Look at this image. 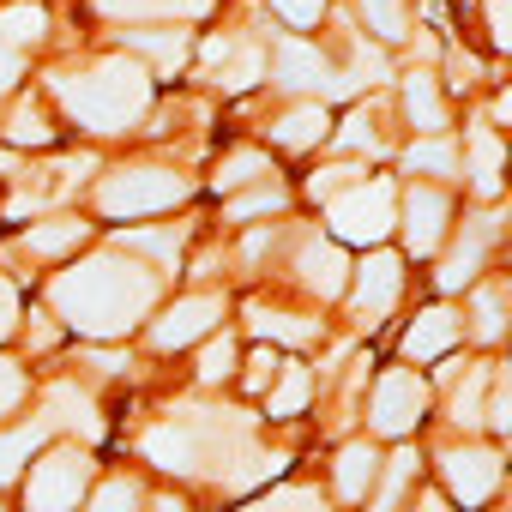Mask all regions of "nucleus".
<instances>
[{
	"mask_svg": "<svg viewBox=\"0 0 512 512\" xmlns=\"http://www.w3.org/2000/svg\"><path fill=\"white\" fill-rule=\"evenodd\" d=\"M151 302H157V278L133 260H115V253L55 278V308L85 338H121L127 326H139V314Z\"/></svg>",
	"mask_w": 512,
	"mask_h": 512,
	"instance_id": "f257e3e1",
	"label": "nucleus"
},
{
	"mask_svg": "<svg viewBox=\"0 0 512 512\" xmlns=\"http://www.w3.org/2000/svg\"><path fill=\"white\" fill-rule=\"evenodd\" d=\"M55 91H61V103H67V115L79 127H91V133H127L145 115V103H151V73L139 61L115 55V61L85 67V73H67Z\"/></svg>",
	"mask_w": 512,
	"mask_h": 512,
	"instance_id": "f03ea898",
	"label": "nucleus"
},
{
	"mask_svg": "<svg viewBox=\"0 0 512 512\" xmlns=\"http://www.w3.org/2000/svg\"><path fill=\"white\" fill-rule=\"evenodd\" d=\"M181 199H187V181L175 169H121L97 193L109 217H151V211H175Z\"/></svg>",
	"mask_w": 512,
	"mask_h": 512,
	"instance_id": "7ed1b4c3",
	"label": "nucleus"
},
{
	"mask_svg": "<svg viewBox=\"0 0 512 512\" xmlns=\"http://www.w3.org/2000/svg\"><path fill=\"white\" fill-rule=\"evenodd\" d=\"M85 482H91V458H85L79 446H61V452H49V458L31 470L25 506H31V512H73L79 494H85Z\"/></svg>",
	"mask_w": 512,
	"mask_h": 512,
	"instance_id": "20e7f679",
	"label": "nucleus"
},
{
	"mask_svg": "<svg viewBox=\"0 0 512 512\" xmlns=\"http://www.w3.org/2000/svg\"><path fill=\"white\" fill-rule=\"evenodd\" d=\"M332 229L344 241H380L392 229V181H356L344 199H332Z\"/></svg>",
	"mask_w": 512,
	"mask_h": 512,
	"instance_id": "39448f33",
	"label": "nucleus"
},
{
	"mask_svg": "<svg viewBox=\"0 0 512 512\" xmlns=\"http://www.w3.org/2000/svg\"><path fill=\"white\" fill-rule=\"evenodd\" d=\"M416 422H422V380L404 374V368L380 374V386H374V428L380 434H410Z\"/></svg>",
	"mask_w": 512,
	"mask_h": 512,
	"instance_id": "423d86ee",
	"label": "nucleus"
},
{
	"mask_svg": "<svg viewBox=\"0 0 512 512\" xmlns=\"http://www.w3.org/2000/svg\"><path fill=\"white\" fill-rule=\"evenodd\" d=\"M446 482L464 506H482L494 488H500V452L488 446H464V452H446Z\"/></svg>",
	"mask_w": 512,
	"mask_h": 512,
	"instance_id": "0eeeda50",
	"label": "nucleus"
},
{
	"mask_svg": "<svg viewBox=\"0 0 512 512\" xmlns=\"http://www.w3.org/2000/svg\"><path fill=\"white\" fill-rule=\"evenodd\" d=\"M398 290H404V266L392 260V253H374V260L362 266V278H356V314H362V326H374L380 314H392Z\"/></svg>",
	"mask_w": 512,
	"mask_h": 512,
	"instance_id": "6e6552de",
	"label": "nucleus"
},
{
	"mask_svg": "<svg viewBox=\"0 0 512 512\" xmlns=\"http://www.w3.org/2000/svg\"><path fill=\"white\" fill-rule=\"evenodd\" d=\"M278 85H290V91H350L338 73H332V61L320 55V49H308V43H284L278 49Z\"/></svg>",
	"mask_w": 512,
	"mask_h": 512,
	"instance_id": "1a4fd4ad",
	"label": "nucleus"
},
{
	"mask_svg": "<svg viewBox=\"0 0 512 512\" xmlns=\"http://www.w3.org/2000/svg\"><path fill=\"white\" fill-rule=\"evenodd\" d=\"M217 320H223V302H217V296H187V302H175V308L157 320V350H181V344L205 338Z\"/></svg>",
	"mask_w": 512,
	"mask_h": 512,
	"instance_id": "9d476101",
	"label": "nucleus"
},
{
	"mask_svg": "<svg viewBox=\"0 0 512 512\" xmlns=\"http://www.w3.org/2000/svg\"><path fill=\"white\" fill-rule=\"evenodd\" d=\"M446 193L440 187H416L410 199H404V235H410V253H434L440 247V235H446Z\"/></svg>",
	"mask_w": 512,
	"mask_h": 512,
	"instance_id": "9b49d317",
	"label": "nucleus"
},
{
	"mask_svg": "<svg viewBox=\"0 0 512 512\" xmlns=\"http://www.w3.org/2000/svg\"><path fill=\"white\" fill-rule=\"evenodd\" d=\"M458 338H464V320H458L452 308H428V314H416V326L404 332V356H410V362H434V356H446Z\"/></svg>",
	"mask_w": 512,
	"mask_h": 512,
	"instance_id": "f8f14e48",
	"label": "nucleus"
},
{
	"mask_svg": "<svg viewBox=\"0 0 512 512\" xmlns=\"http://www.w3.org/2000/svg\"><path fill=\"white\" fill-rule=\"evenodd\" d=\"M494 229H500V217H476V223L464 229V241L452 247V260H446V272H440V290H458V284L476 278V266H482V253H488Z\"/></svg>",
	"mask_w": 512,
	"mask_h": 512,
	"instance_id": "ddd939ff",
	"label": "nucleus"
},
{
	"mask_svg": "<svg viewBox=\"0 0 512 512\" xmlns=\"http://www.w3.org/2000/svg\"><path fill=\"white\" fill-rule=\"evenodd\" d=\"M296 266H302V284L308 290H320V296H338L344 290V253L332 241H308Z\"/></svg>",
	"mask_w": 512,
	"mask_h": 512,
	"instance_id": "4468645a",
	"label": "nucleus"
},
{
	"mask_svg": "<svg viewBox=\"0 0 512 512\" xmlns=\"http://www.w3.org/2000/svg\"><path fill=\"white\" fill-rule=\"evenodd\" d=\"M500 163H506L500 133H494V127H476V133H470V181H476V193H482V199H494V193H500Z\"/></svg>",
	"mask_w": 512,
	"mask_h": 512,
	"instance_id": "2eb2a0df",
	"label": "nucleus"
},
{
	"mask_svg": "<svg viewBox=\"0 0 512 512\" xmlns=\"http://www.w3.org/2000/svg\"><path fill=\"white\" fill-rule=\"evenodd\" d=\"M109 19H199L211 0H97Z\"/></svg>",
	"mask_w": 512,
	"mask_h": 512,
	"instance_id": "dca6fc26",
	"label": "nucleus"
},
{
	"mask_svg": "<svg viewBox=\"0 0 512 512\" xmlns=\"http://www.w3.org/2000/svg\"><path fill=\"white\" fill-rule=\"evenodd\" d=\"M272 133H278V145H290V151H308V145H320V139L332 133V115H326L320 103H302V109H290V115H284Z\"/></svg>",
	"mask_w": 512,
	"mask_h": 512,
	"instance_id": "f3484780",
	"label": "nucleus"
},
{
	"mask_svg": "<svg viewBox=\"0 0 512 512\" xmlns=\"http://www.w3.org/2000/svg\"><path fill=\"white\" fill-rule=\"evenodd\" d=\"M374 470H380V458H374L368 440L344 446V452H338V494H344V500H362V494L374 488Z\"/></svg>",
	"mask_w": 512,
	"mask_h": 512,
	"instance_id": "a211bd4d",
	"label": "nucleus"
},
{
	"mask_svg": "<svg viewBox=\"0 0 512 512\" xmlns=\"http://www.w3.org/2000/svg\"><path fill=\"white\" fill-rule=\"evenodd\" d=\"M127 49L133 55H151L157 73H175L187 61V31H127Z\"/></svg>",
	"mask_w": 512,
	"mask_h": 512,
	"instance_id": "6ab92c4d",
	"label": "nucleus"
},
{
	"mask_svg": "<svg viewBox=\"0 0 512 512\" xmlns=\"http://www.w3.org/2000/svg\"><path fill=\"white\" fill-rule=\"evenodd\" d=\"M404 109H410V121H416L422 133H440V127H446V103H440V91H434L428 73H410V85H404Z\"/></svg>",
	"mask_w": 512,
	"mask_h": 512,
	"instance_id": "aec40b11",
	"label": "nucleus"
},
{
	"mask_svg": "<svg viewBox=\"0 0 512 512\" xmlns=\"http://www.w3.org/2000/svg\"><path fill=\"white\" fill-rule=\"evenodd\" d=\"M79 241H85V223H79V217H49V223H31V235H25V247L43 253V260H49V253L79 247Z\"/></svg>",
	"mask_w": 512,
	"mask_h": 512,
	"instance_id": "412c9836",
	"label": "nucleus"
},
{
	"mask_svg": "<svg viewBox=\"0 0 512 512\" xmlns=\"http://www.w3.org/2000/svg\"><path fill=\"white\" fill-rule=\"evenodd\" d=\"M43 31H49V19H43V7H7V13H0V43H7V49H25V43H43Z\"/></svg>",
	"mask_w": 512,
	"mask_h": 512,
	"instance_id": "4be33fe9",
	"label": "nucleus"
},
{
	"mask_svg": "<svg viewBox=\"0 0 512 512\" xmlns=\"http://www.w3.org/2000/svg\"><path fill=\"white\" fill-rule=\"evenodd\" d=\"M260 175H272V157H266V151H229V157H223V169H217V187H223V193H235V187L260 181Z\"/></svg>",
	"mask_w": 512,
	"mask_h": 512,
	"instance_id": "5701e85b",
	"label": "nucleus"
},
{
	"mask_svg": "<svg viewBox=\"0 0 512 512\" xmlns=\"http://www.w3.org/2000/svg\"><path fill=\"white\" fill-rule=\"evenodd\" d=\"M356 7H362L368 31H374V37H386V43H398V37L410 31V19H404V0H356Z\"/></svg>",
	"mask_w": 512,
	"mask_h": 512,
	"instance_id": "b1692460",
	"label": "nucleus"
},
{
	"mask_svg": "<svg viewBox=\"0 0 512 512\" xmlns=\"http://www.w3.org/2000/svg\"><path fill=\"white\" fill-rule=\"evenodd\" d=\"M37 440H43V422L37 428H19V434H0V482L19 476V464L37 452Z\"/></svg>",
	"mask_w": 512,
	"mask_h": 512,
	"instance_id": "393cba45",
	"label": "nucleus"
},
{
	"mask_svg": "<svg viewBox=\"0 0 512 512\" xmlns=\"http://www.w3.org/2000/svg\"><path fill=\"white\" fill-rule=\"evenodd\" d=\"M488 380H494V368H470V380L458 386V398H452V416H458L464 428H476V422H482V392H488Z\"/></svg>",
	"mask_w": 512,
	"mask_h": 512,
	"instance_id": "a878e982",
	"label": "nucleus"
},
{
	"mask_svg": "<svg viewBox=\"0 0 512 512\" xmlns=\"http://www.w3.org/2000/svg\"><path fill=\"white\" fill-rule=\"evenodd\" d=\"M55 410H61V422H67V428H79L85 440H97V434H103V422H97L91 398H79L73 386H61V392H55Z\"/></svg>",
	"mask_w": 512,
	"mask_h": 512,
	"instance_id": "bb28decb",
	"label": "nucleus"
},
{
	"mask_svg": "<svg viewBox=\"0 0 512 512\" xmlns=\"http://www.w3.org/2000/svg\"><path fill=\"white\" fill-rule=\"evenodd\" d=\"M410 169H422V175H452V169H458V151H452L446 139L410 145Z\"/></svg>",
	"mask_w": 512,
	"mask_h": 512,
	"instance_id": "cd10ccee",
	"label": "nucleus"
},
{
	"mask_svg": "<svg viewBox=\"0 0 512 512\" xmlns=\"http://www.w3.org/2000/svg\"><path fill=\"white\" fill-rule=\"evenodd\" d=\"M308 392H314L308 368H284V386L272 392V416H290V410H302V404H308Z\"/></svg>",
	"mask_w": 512,
	"mask_h": 512,
	"instance_id": "c85d7f7f",
	"label": "nucleus"
},
{
	"mask_svg": "<svg viewBox=\"0 0 512 512\" xmlns=\"http://www.w3.org/2000/svg\"><path fill=\"white\" fill-rule=\"evenodd\" d=\"M7 139H13V145H49V139H55V127L43 121V109H31V103H25V109L13 115V127H7Z\"/></svg>",
	"mask_w": 512,
	"mask_h": 512,
	"instance_id": "c756f323",
	"label": "nucleus"
},
{
	"mask_svg": "<svg viewBox=\"0 0 512 512\" xmlns=\"http://www.w3.org/2000/svg\"><path fill=\"white\" fill-rule=\"evenodd\" d=\"M25 392H31L25 368H19V362H0V416H13V410L25 404Z\"/></svg>",
	"mask_w": 512,
	"mask_h": 512,
	"instance_id": "7c9ffc66",
	"label": "nucleus"
},
{
	"mask_svg": "<svg viewBox=\"0 0 512 512\" xmlns=\"http://www.w3.org/2000/svg\"><path fill=\"white\" fill-rule=\"evenodd\" d=\"M253 326H260L266 338H290V344H308V338H314V326H308V320H296V314H260Z\"/></svg>",
	"mask_w": 512,
	"mask_h": 512,
	"instance_id": "2f4dec72",
	"label": "nucleus"
},
{
	"mask_svg": "<svg viewBox=\"0 0 512 512\" xmlns=\"http://www.w3.org/2000/svg\"><path fill=\"white\" fill-rule=\"evenodd\" d=\"M278 205H284V193H278V181H266V187H253L247 199H235V205H229V217L241 223V217H260V211H278Z\"/></svg>",
	"mask_w": 512,
	"mask_h": 512,
	"instance_id": "473e14b6",
	"label": "nucleus"
},
{
	"mask_svg": "<svg viewBox=\"0 0 512 512\" xmlns=\"http://www.w3.org/2000/svg\"><path fill=\"white\" fill-rule=\"evenodd\" d=\"M127 247H133V253H157V260H169V266H175L181 235H169V229H151V235H145V229H139V235H127Z\"/></svg>",
	"mask_w": 512,
	"mask_h": 512,
	"instance_id": "72a5a7b5",
	"label": "nucleus"
},
{
	"mask_svg": "<svg viewBox=\"0 0 512 512\" xmlns=\"http://www.w3.org/2000/svg\"><path fill=\"white\" fill-rule=\"evenodd\" d=\"M500 326H506V320H500V290H476V338L494 344Z\"/></svg>",
	"mask_w": 512,
	"mask_h": 512,
	"instance_id": "f704fd0d",
	"label": "nucleus"
},
{
	"mask_svg": "<svg viewBox=\"0 0 512 512\" xmlns=\"http://www.w3.org/2000/svg\"><path fill=\"white\" fill-rule=\"evenodd\" d=\"M229 368H235V344L229 338H211L205 356H199V380H223Z\"/></svg>",
	"mask_w": 512,
	"mask_h": 512,
	"instance_id": "c9c22d12",
	"label": "nucleus"
},
{
	"mask_svg": "<svg viewBox=\"0 0 512 512\" xmlns=\"http://www.w3.org/2000/svg\"><path fill=\"white\" fill-rule=\"evenodd\" d=\"M139 506V488L133 482H103V494L91 500V512H133Z\"/></svg>",
	"mask_w": 512,
	"mask_h": 512,
	"instance_id": "e433bc0d",
	"label": "nucleus"
},
{
	"mask_svg": "<svg viewBox=\"0 0 512 512\" xmlns=\"http://www.w3.org/2000/svg\"><path fill=\"white\" fill-rule=\"evenodd\" d=\"M272 7L296 25V31H308V25H320V13H326V0H272Z\"/></svg>",
	"mask_w": 512,
	"mask_h": 512,
	"instance_id": "4c0bfd02",
	"label": "nucleus"
},
{
	"mask_svg": "<svg viewBox=\"0 0 512 512\" xmlns=\"http://www.w3.org/2000/svg\"><path fill=\"white\" fill-rule=\"evenodd\" d=\"M253 512H326L314 494H278V500H266V506H253Z\"/></svg>",
	"mask_w": 512,
	"mask_h": 512,
	"instance_id": "58836bf2",
	"label": "nucleus"
},
{
	"mask_svg": "<svg viewBox=\"0 0 512 512\" xmlns=\"http://www.w3.org/2000/svg\"><path fill=\"white\" fill-rule=\"evenodd\" d=\"M482 13H488V37H494V49H506V43H512V31H506V0H482Z\"/></svg>",
	"mask_w": 512,
	"mask_h": 512,
	"instance_id": "ea45409f",
	"label": "nucleus"
},
{
	"mask_svg": "<svg viewBox=\"0 0 512 512\" xmlns=\"http://www.w3.org/2000/svg\"><path fill=\"white\" fill-rule=\"evenodd\" d=\"M272 374H278V356H272V350H260V356L247 362V386H253V392H260V386H266Z\"/></svg>",
	"mask_w": 512,
	"mask_h": 512,
	"instance_id": "a19ab883",
	"label": "nucleus"
},
{
	"mask_svg": "<svg viewBox=\"0 0 512 512\" xmlns=\"http://www.w3.org/2000/svg\"><path fill=\"white\" fill-rule=\"evenodd\" d=\"M13 320H19V296H13V284L0 278V338L13 332Z\"/></svg>",
	"mask_w": 512,
	"mask_h": 512,
	"instance_id": "79ce46f5",
	"label": "nucleus"
},
{
	"mask_svg": "<svg viewBox=\"0 0 512 512\" xmlns=\"http://www.w3.org/2000/svg\"><path fill=\"white\" fill-rule=\"evenodd\" d=\"M13 79H19V49L0 43V91H13Z\"/></svg>",
	"mask_w": 512,
	"mask_h": 512,
	"instance_id": "37998d69",
	"label": "nucleus"
},
{
	"mask_svg": "<svg viewBox=\"0 0 512 512\" xmlns=\"http://www.w3.org/2000/svg\"><path fill=\"white\" fill-rule=\"evenodd\" d=\"M416 512H446V500H440V494H422V506H416Z\"/></svg>",
	"mask_w": 512,
	"mask_h": 512,
	"instance_id": "c03bdc74",
	"label": "nucleus"
},
{
	"mask_svg": "<svg viewBox=\"0 0 512 512\" xmlns=\"http://www.w3.org/2000/svg\"><path fill=\"white\" fill-rule=\"evenodd\" d=\"M157 512H187V506H181V500H163V506H157Z\"/></svg>",
	"mask_w": 512,
	"mask_h": 512,
	"instance_id": "a18cd8bd",
	"label": "nucleus"
},
{
	"mask_svg": "<svg viewBox=\"0 0 512 512\" xmlns=\"http://www.w3.org/2000/svg\"><path fill=\"white\" fill-rule=\"evenodd\" d=\"M0 169H13V163H7V157H0Z\"/></svg>",
	"mask_w": 512,
	"mask_h": 512,
	"instance_id": "49530a36",
	"label": "nucleus"
}]
</instances>
